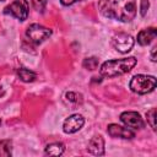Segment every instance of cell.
Segmentation results:
<instances>
[{"instance_id":"1","label":"cell","mask_w":157,"mask_h":157,"mask_svg":"<svg viewBox=\"0 0 157 157\" xmlns=\"http://www.w3.org/2000/svg\"><path fill=\"white\" fill-rule=\"evenodd\" d=\"M98 9L104 17L130 22L136 15L135 0H99Z\"/></svg>"},{"instance_id":"2","label":"cell","mask_w":157,"mask_h":157,"mask_svg":"<svg viewBox=\"0 0 157 157\" xmlns=\"http://www.w3.org/2000/svg\"><path fill=\"white\" fill-rule=\"evenodd\" d=\"M136 63L137 60L134 56L108 60L101 65L99 72L103 77H115V76L129 72L136 65Z\"/></svg>"},{"instance_id":"3","label":"cell","mask_w":157,"mask_h":157,"mask_svg":"<svg viewBox=\"0 0 157 157\" xmlns=\"http://www.w3.org/2000/svg\"><path fill=\"white\" fill-rule=\"evenodd\" d=\"M156 77L151 75H135L130 83L129 87L132 92L139 93V94H146L152 92L156 88Z\"/></svg>"},{"instance_id":"4","label":"cell","mask_w":157,"mask_h":157,"mask_svg":"<svg viewBox=\"0 0 157 157\" xmlns=\"http://www.w3.org/2000/svg\"><path fill=\"white\" fill-rule=\"evenodd\" d=\"M28 9L29 6H28L27 0H15L9 6L5 7L4 12L6 15H11L16 17L20 21H25L28 17Z\"/></svg>"},{"instance_id":"5","label":"cell","mask_w":157,"mask_h":157,"mask_svg":"<svg viewBox=\"0 0 157 157\" xmlns=\"http://www.w3.org/2000/svg\"><path fill=\"white\" fill-rule=\"evenodd\" d=\"M52 34V31L42 25H38V23H33L31 25L27 31H26V36L29 38L31 42L36 43V44H39L42 42H44L47 38H49Z\"/></svg>"},{"instance_id":"6","label":"cell","mask_w":157,"mask_h":157,"mask_svg":"<svg viewBox=\"0 0 157 157\" xmlns=\"http://www.w3.org/2000/svg\"><path fill=\"white\" fill-rule=\"evenodd\" d=\"M134 38L128 33H118L112 39V45L119 53H128L134 47Z\"/></svg>"},{"instance_id":"7","label":"cell","mask_w":157,"mask_h":157,"mask_svg":"<svg viewBox=\"0 0 157 157\" xmlns=\"http://www.w3.org/2000/svg\"><path fill=\"white\" fill-rule=\"evenodd\" d=\"M120 120L131 129H142L145 126V123L141 118V115L136 112H124L120 114Z\"/></svg>"},{"instance_id":"8","label":"cell","mask_w":157,"mask_h":157,"mask_svg":"<svg viewBox=\"0 0 157 157\" xmlns=\"http://www.w3.org/2000/svg\"><path fill=\"white\" fill-rule=\"evenodd\" d=\"M85 124V119L81 114H72L67 119H65L63 124V130L66 134H74L78 131Z\"/></svg>"},{"instance_id":"9","label":"cell","mask_w":157,"mask_h":157,"mask_svg":"<svg viewBox=\"0 0 157 157\" xmlns=\"http://www.w3.org/2000/svg\"><path fill=\"white\" fill-rule=\"evenodd\" d=\"M108 134L112 137H120V139H128V140L135 137V132L132 130H130L129 128L120 126L118 124L108 125Z\"/></svg>"},{"instance_id":"10","label":"cell","mask_w":157,"mask_h":157,"mask_svg":"<svg viewBox=\"0 0 157 157\" xmlns=\"http://www.w3.org/2000/svg\"><path fill=\"white\" fill-rule=\"evenodd\" d=\"M88 151L92 153V155H96V156H102L104 155V140L101 135H96L93 136L90 142H88Z\"/></svg>"},{"instance_id":"11","label":"cell","mask_w":157,"mask_h":157,"mask_svg":"<svg viewBox=\"0 0 157 157\" xmlns=\"http://www.w3.org/2000/svg\"><path fill=\"white\" fill-rule=\"evenodd\" d=\"M156 36H157V29L153 27L142 29L137 34V43L141 45H148L156 38Z\"/></svg>"},{"instance_id":"12","label":"cell","mask_w":157,"mask_h":157,"mask_svg":"<svg viewBox=\"0 0 157 157\" xmlns=\"http://www.w3.org/2000/svg\"><path fill=\"white\" fill-rule=\"evenodd\" d=\"M64 151H65V146L61 142H53L47 145L45 147V153L50 156H60L64 153Z\"/></svg>"},{"instance_id":"13","label":"cell","mask_w":157,"mask_h":157,"mask_svg":"<svg viewBox=\"0 0 157 157\" xmlns=\"http://www.w3.org/2000/svg\"><path fill=\"white\" fill-rule=\"evenodd\" d=\"M17 75H18V77H20L23 82H32V81H34L36 77H37L36 72H33V71H31V70H28V69H26V67L18 69V70H17Z\"/></svg>"},{"instance_id":"14","label":"cell","mask_w":157,"mask_h":157,"mask_svg":"<svg viewBox=\"0 0 157 157\" xmlns=\"http://www.w3.org/2000/svg\"><path fill=\"white\" fill-rule=\"evenodd\" d=\"M0 156H11V141L1 140L0 141Z\"/></svg>"},{"instance_id":"15","label":"cell","mask_w":157,"mask_h":157,"mask_svg":"<svg viewBox=\"0 0 157 157\" xmlns=\"http://www.w3.org/2000/svg\"><path fill=\"white\" fill-rule=\"evenodd\" d=\"M83 67H86L87 70H94L98 67V59L92 56V58H86L82 63Z\"/></svg>"},{"instance_id":"16","label":"cell","mask_w":157,"mask_h":157,"mask_svg":"<svg viewBox=\"0 0 157 157\" xmlns=\"http://www.w3.org/2000/svg\"><path fill=\"white\" fill-rule=\"evenodd\" d=\"M146 118H147V123L150 124V126L153 130H156V108L150 109L146 114Z\"/></svg>"},{"instance_id":"17","label":"cell","mask_w":157,"mask_h":157,"mask_svg":"<svg viewBox=\"0 0 157 157\" xmlns=\"http://www.w3.org/2000/svg\"><path fill=\"white\" fill-rule=\"evenodd\" d=\"M47 2H48V0H32V6L34 7V10H37L39 12H43L44 9H45Z\"/></svg>"},{"instance_id":"18","label":"cell","mask_w":157,"mask_h":157,"mask_svg":"<svg viewBox=\"0 0 157 157\" xmlns=\"http://www.w3.org/2000/svg\"><path fill=\"white\" fill-rule=\"evenodd\" d=\"M148 6H150L148 0H141V5H140V12H141V16H145V15H146Z\"/></svg>"},{"instance_id":"19","label":"cell","mask_w":157,"mask_h":157,"mask_svg":"<svg viewBox=\"0 0 157 157\" xmlns=\"http://www.w3.org/2000/svg\"><path fill=\"white\" fill-rule=\"evenodd\" d=\"M77 94L76 93H74V92H67L66 94H65V98L69 101V102H77Z\"/></svg>"},{"instance_id":"20","label":"cell","mask_w":157,"mask_h":157,"mask_svg":"<svg viewBox=\"0 0 157 157\" xmlns=\"http://www.w3.org/2000/svg\"><path fill=\"white\" fill-rule=\"evenodd\" d=\"M76 1H82V0H60V2H61L64 6H69V5H72V4H75Z\"/></svg>"},{"instance_id":"21","label":"cell","mask_w":157,"mask_h":157,"mask_svg":"<svg viewBox=\"0 0 157 157\" xmlns=\"http://www.w3.org/2000/svg\"><path fill=\"white\" fill-rule=\"evenodd\" d=\"M151 60L156 61V47L152 48V50H151Z\"/></svg>"},{"instance_id":"22","label":"cell","mask_w":157,"mask_h":157,"mask_svg":"<svg viewBox=\"0 0 157 157\" xmlns=\"http://www.w3.org/2000/svg\"><path fill=\"white\" fill-rule=\"evenodd\" d=\"M4 94V90H2V87L0 86V96H2Z\"/></svg>"},{"instance_id":"23","label":"cell","mask_w":157,"mask_h":157,"mask_svg":"<svg viewBox=\"0 0 157 157\" xmlns=\"http://www.w3.org/2000/svg\"><path fill=\"white\" fill-rule=\"evenodd\" d=\"M0 1H4V0H0Z\"/></svg>"}]
</instances>
